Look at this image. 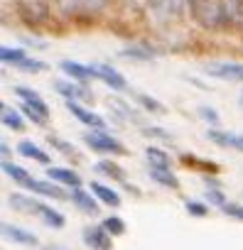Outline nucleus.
<instances>
[{
    "label": "nucleus",
    "instance_id": "obj_1",
    "mask_svg": "<svg viewBox=\"0 0 243 250\" xmlns=\"http://www.w3.org/2000/svg\"><path fill=\"white\" fill-rule=\"evenodd\" d=\"M189 5V15L192 20L206 30V32H216V30H226V20L221 13V3L219 0H187Z\"/></svg>",
    "mask_w": 243,
    "mask_h": 250
},
{
    "label": "nucleus",
    "instance_id": "obj_2",
    "mask_svg": "<svg viewBox=\"0 0 243 250\" xmlns=\"http://www.w3.org/2000/svg\"><path fill=\"white\" fill-rule=\"evenodd\" d=\"M13 10L30 30H42L52 22V10L47 0H13Z\"/></svg>",
    "mask_w": 243,
    "mask_h": 250
},
{
    "label": "nucleus",
    "instance_id": "obj_3",
    "mask_svg": "<svg viewBox=\"0 0 243 250\" xmlns=\"http://www.w3.org/2000/svg\"><path fill=\"white\" fill-rule=\"evenodd\" d=\"M84 143L91 147V152H98V155H115V157L128 155V150H126L123 143L115 140L108 133H103V130H88V133H84Z\"/></svg>",
    "mask_w": 243,
    "mask_h": 250
},
{
    "label": "nucleus",
    "instance_id": "obj_4",
    "mask_svg": "<svg viewBox=\"0 0 243 250\" xmlns=\"http://www.w3.org/2000/svg\"><path fill=\"white\" fill-rule=\"evenodd\" d=\"M204 74L219 81H231V83H243V62H206Z\"/></svg>",
    "mask_w": 243,
    "mask_h": 250
},
{
    "label": "nucleus",
    "instance_id": "obj_5",
    "mask_svg": "<svg viewBox=\"0 0 243 250\" xmlns=\"http://www.w3.org/2000/svg\"><path fill=\"white\" fill-rule=\"evenodd\" d=\"M54 91L59 96H64V101H79V103H93V93L86 91L84 83L79 81H69V79H57L54 81Z\"/></svg>",
    "mask_w": 243,
    "mask_h": 250
},
{
    "label": "nucleus",
    "instance_id": "obj_6",
    "mask_svg": "<svg viewBox=\"0 0 243 250\" xmlns=\"http://www.w3.org/2000/svg\"><path fill=\"white\" fill-rule=\"evenodd\" d=\"M15 91V96L22 101V105L25 108H30V110H35L37 115H42L44 120H49V115H52V110H49V105H47V101L35 91V88H27V86H15L13 88Z\"/></svg>",
    "mask_w": 243,
    "mask_h": 250
},
{
    "label": "nucleus",
    "instance_id": "obj_7",
    "mask_svg": "<svg viewBox=\"0 0 243 250\" xmlns=\"http://www.w3.org/2000/svg\"><path fill=\"white\" fill-rule=\"evenodd\" d=\"M66 110H69L79 123H84L88 130H106V120H103L98 113H93V110L84 108L79 101H66Z\"/></svg>",
    "mask_w": 243,
    "mask_h": 250
},
{
    "label": "nucleus",
    "instance_id": "obj_8",
    "mask_svg": "<svg viewBox=\"0 0 243 250\" xmlns=\"http://www.w3.org/2000/svg\"><path fill=\"white\" fill-rule=\"evenodd\" d=\"M84 243L91 248V250H110L113 248V235L103 228V226H86L84 233H81Z\"/></svg>",
    "mask_w": 243,
    "mask_h": 250
},
{
    "label": "nucleus",
    "instance_id": "obj_9",
    "mask_svg": "<svg viewBox=\"0 0 243 250\" xmlns=\"http://www.w3.org/2000/svg\"><path fill=\"white\" fill-rule=\"evenodd\" d=\"M93 69H96V79L103 81L110 91H126L128 88L126 76L120 74L118 69H113L110 64H93Z\"/></svg>",
    "mask_w": 243,
    "mask_h": 250
},
{
    "label": "nucleus",
    "instance_id": "obj_10",
    "mask_svg": "<svg viewBox=\"0 0 243 250\" xmlns=\"http://www.w3.org/2000/svg\"><path fill=\"white\" fill-rule=\"evenodd\" d=\"M62 187H64V184L52 182V179H47V182H42V179H32L27 189H32L35 194L49 196V199H54V201H71V194H69V191H64Z\"/></svg>",
    "mask_w": 243,
    "mask_h": 250
},
{
    "label": "nucleus",
    "instance_id": "obj_11",
    "mask_svg": "<svg viewBox=\"0 0 243 250\" xmlns=\"http://www.w3.org/2000/svg\"><path fill=\"white\" fill-rule=\"evenodd\" d=\"M221 13L226 20V30H241L243 32V0H219Z\"/></svg>",
    "mask_w": 243,
    "mask_h": 250
},
{
    "label": "nucleus",
    "instance_id": "obj_12",
    "mask_svg": "<svg viewBox=\"0 0 243 250\" xmlns=\"http://www.w3.org/2000/svg\"><path fill=\"white\" fill-rule=\"evenodd\" d=\"M59 69H62L71 81H79V83H88V81L96 79V69H93V64L86 66V64H79V62L64 59V62H59Z\"/></svg>",
    "mask_w": 243,
    "mask_h": 250
},
{
    "label": "nucleus",
    "instance_id": "obj_13",
    "mask_svg": "<svg viewBox=\"0 0 243 250\" xmlns=\"http://www.w3.org/2000/svg\"><path fill=\"white\" fill-rule=\"evenodd\" d=\"M62 5H66V10L71 13H81V15H98L106 10V5L110 0H59Z\"/></svg>",
    "mask_w": 243,
    "mask_h": 250
},
{
    "label": "nucleus",
    "instance_id": "obj_14",
    "mask_svg": "<svg viewBox=\"0 0 243 250\" xmlns=\"http://www.w3.org/2000/svg\"><path fill=\"white\" fill-rule=\"evenodd\" d=\"M8 204H10V208L18 211V213H37V216H40V211H42V204H40L37 199H32L30 194H22V191L10 194Z\"/></svg>",
    "mask_w": 243,
    "mask_h": 250
},
{
    "label": "nucleus",
    "instance_id": "obj_15",
    "mask_svg": "<svg viewBox=\"0 0 243 250\" xmlns=\"http://www.w3.org/2000/svg\"><path fill=\"white\" fill-rule=\"evenodd\" d=\"M106 103H108V108H113V113H115L118 118L131 120V123H143V115H140L131 103H126L123 98H118V96H108V98H106Z\"/></svg>",
    "mask_w": 243,
    "mask_h": 250
},
{
    "label": "nucleus",
    "instance_id": "obj_16",
    "mask_svg": "<svg viewBox=\"0 0 243 250\" xmlns=\"http://www.w3.org/2000/svg\"><path fill=\"white\" fill-rule=\"evenodd\" d=\"M71 204L81 211V213H98V199L91 194V191H84L81 187L71 189Z\"/></svg>",
    "mask_w": 243,
    "mask_h": 250
},
{
    "label": "nucleus",
    "instance_id": "obj_17",
    "mask_svg": "<svg viewBox=\"0 0 243 250\" xmlns=\"http://www.w3.org/2000/svg\"><path fill=\"white\" fill-rule=\"evenodd\" d=\"M0 120H3V125H5L8 130H13V133H22V130H25V118H22V113H20L18 108H10L8 103L0 105Z\"/></svg>",
    "mask_w": 243,
    "mask_h": 250
},
{
    "label": "nucleus",
    "instance_id": "obj_18",
    "mask_svg": "<svg viewBox=\"0 0 243 250\" xmlns=\"http://www.w3.org/2000/svg\"><path fill=\"white\" fill-rule=\"evenodd\" d=\"M120 57L133 59V62H153V59L160 57V52L150 44H131V47H126L123 52H120Z\"/></svg>",
    "mask_w": 243,
    "mask_h": 250
},
{
    "label": "nucleus",
    "instance_id": "obj_19",
    "mask_svg": "<svg viewBox=\"0 0 243 250\" xmlns=\"http://www.w3.org/2000/svg\"><path fill=\"white\" fill-rule=\"evenodd\" d=\"M47 177H49L52 182H59V184H64V187H71V189L81 187V177H79L74 169H69V167H49V169H47Z\"/></svg>",
    "mask_w": 243,
    "mask_h": 250
},
{
    "label": "nucleus",
    "instance_id": "obj_20",
    "mask_svg": "<svg viewBox=\"0 0 243 250\" xmlns=\"http://www.w3.org/2000/svg\"><path fill=\"white\" fill-rule=\"evenodd\" d=\"M150 179L165 189H172V191H179V179L177 174L170 169V167H150Z\"/></svg>",
    "mask_w": 243,
    "mask_h": 250
},
{
    "label": "nucleus",
    "instance_id": "obj_21",
    "mask_svg": "<svg viewBox=\"0 0 243 250\" xmlns=\"http://www.w3.org/2000/svg\"><path fill=\"white\" fill-rule=\"evenodd\" d=\"M15 150H18L25 160H32V162H40V165H49V155H47L40 145H35L32 140H20Z\"/></svg>",
    "mask_w": 243,
    "mask_h": 250
},
{
    "label": "nucleus",
    "instance_id": "obj_22",
    "mask_svg": "<svg viewBox=\"0 0 243 250\" xmlns=\"http://www.w3.org/2000/svg\"><path fill=\"white\" fill-rule=\"evenodd\" d=\"M88 189H91V194H93L101 204L113 206V208H118V206H120V196H118V191H115V189H110V187H106V184H101V182H91V184H88Z\"/></svg>",
    "mask_w": 243,
    "mask_h": 250
},
{
    "label": "nucleus",
    "instance_id": "obj_23",
    "mask_svg": "<svg viewBox=\"0 0 243 250\" xmlns=\"http://www.w3.org/2000/svg\"><path fill=\"white\" fill-rule=\"evenodd\" d=\"M3 235L13 243H20V245H37V235L20 228V226H13V223H3Z\"/></svg>",
    "mask_w": 243,
    "mask_h": 250
},
{
    "label": "nucleus",
    "instance_id": "obj_24",
    "mask_svg": "<svg viewBox=\"0 0 243 250\" xmlns=\"http://www.w3.org/2000/svg\"><path fill=\"white\" fill-rule=\"evenodd\" d=\"M206 138L221 147H233L238 152H243V135H231V133H223V130H206Z\"/></svg>",
    "mask_w": 243,
    "mask_h": 250
},
{
    "label": "nucleus",
    "instance_id": "obj_25",
    "mask_svg": "<svg viewBox=\"0 0 243 250\" xmlns=\"http://www.w3.org/2000/svg\"><path fill=\"white\" fill-rule=\"evenodd\" d=\"M93 169H96L98 174L108 177L110 182H126V169L120 167V165H115L113 160H98V162L93 165Z\"/></svg>",
    "mask_w": 243,
    "mask_h": 250
},
{
    "label": "nucleus",
    "instance_id": "obj_26",
    "mask_svg": "<svg viewBox=\"0 0 243 250\" xmlns=\"http://www.w3.org/2000/svg\"><path fill=\"white\" fill-rule=\"evenodd\" d=\"M47 143L54 147V150H59L64 157H69V160H74V162H81L84 157L79 155V150H76V145L74 143H69V140H64V138H57V135H47Z\"/></svg>",
    "mask_w": 243,
    "mask_h": 250
},
{
    "label": "nucleus",
    "instance_id": "obj_27",
    "mask_svg": "<svg viewBox=\"0 0 243 250\" xmlns=\"http://www.w3.org/2000/svg\"><path fill=\"white\" fill-rule=\"evenodd\" d=\"M3 172H5L8 177H13V182H18L20 187H30V182L35 179L25 167H20V165H15V162H10V160H3Z\"/></svg>",
    "mask_w": 243,
    "mask_h": 250
},
{
    "label": "nucleus",
    "instance_id": "obj_28",
    "mask_svg": "<svg viewBox=\"0 0 243 250\" xmlns=\"http://www.w3.org/2000/svg\"><path fill=\"white\" fill-rule=\"evenodd\" d=\"M145 160L150 162V167H170V165H172L170 155H167L162 147H155V145H150V147L145 150Z\"/></svg>",
    "mask_w": 243,
    "mask_h": 250
},
{
    "label": "nucleus",
    "instance_id": "obj_29",
    "mask_svg": "<svg viewBox=\"0 0 243 250\" xmlns=\"http://www.w3.org/2000/svg\"><path fill=\"white\" fill-rule=\"evenodd\" d=\"M135 101L143 105V110H148V113H153V115H165V113H167V108H165L157 98H153V96H148V93H135Z\"/></svg>",
    "mask_w": 243,
    "mask_h": 250
},
{
    "label": "nucleus",
    "instance_id": "obj_30",
    "mask_svg": "<svg viewBox=\"0 0 243 250\" xmlns=\"http://www.w3.org/2000/svg\"><path fill=\"white\" fill-rule=\"evenodd\" d=\"M182 162L184 165H189V167H194V169H199V172H209V174H219V165L216 162H206V160H199V157H194V155H182Z\"/></svg>",
    "mask_w": 243,
    "mask_h": 250
},
{
    "label": "nucleus",
    "instance_id": "obj_31",
    "mask_svg": "<svg viewBox=\"0 0 243 250\" xmlns=\"http://www.w3.org/2000/svg\"><path fill=\"white\" fill-rule=\"evenodd\" d=\"M25 57H27V52L22 47H3L0 49V59H3V64H8V66H18Z\"/></svg>",
    "mask_w": 243,
    "mask_h": 250
},
{
    "label": "nucleus",
    "instance_id": "obj_32",
    "mask_svg": "<svg viewBox=\"0 0 243 250\" xmlns=\"http://www.w3.org/2000/svg\"><path fill=\"white\" fill-rule=\"evenodd\" d=\"M15 71H22V74H40V71H47V64L42 59H35V57H25L18 66H13Z\"/></svg>",
    "mask_w": 243,
    "mask_h": 250
},
{
    "label": "nucleus",
    "instance_id": "obj_33",
    "mask_svg": "<svg viewBox=\"0 0 243 250\" xmlns=\"http://www.w3.org/2000/svg\"><path fill=\"white\" fill-rule=\"evenodd\" d=\"M40 218L47 223V226H52V228H64V216L59 213V211H54V208H49V206H44L42 204V211H40Z\"/></svg>",
    "mask_w": 243,
    "mask_h": 250
},
{
    "label": "nucleus",
    "instance_id": "obj_34",
    "mask_svg": "<svg viewBox=\"0 0 243 250\" xmlns=\"http://www.w3.org/2000/svg\"><path fill=\"white\" fill-rule=\"evenodd\" d=\"M101 226H103L110 235H123V233H126V221L118 218V216H106Z\"/></svg>",
    "mask_w": 243,
    "mask_h": 250
},
{
    "label": "nucleus",
    "instance_id": "obj_35",
    "mask_svg": "<svg viewBox=\"0 0 243 250\" xmlns=\"http://www.w3.org/2000/svg\"><path fill=\"white\" fill-rule=\"evenodd\" d=\"M187 213L194 218H204V216H209V206L201 201H187Z\"/></svg>",
    "mask_w": 243,
    "mask_h": 250
},
{
    "label": "nucleus",
    "instance_id": "obj_36",
    "mask_svg": "<svg viewBox=\"0 0 243 250\" xmlns=\"http://www.w3.org/2000/svg\"><path fill=\"white\" fill-rule=\"evenodd\" d=\"M206 201L214 204V206H223L226 204V196H223V191L219 187H209L206 189Z\"/></svg>",
    "mask_w": 243,
    "mask_h": 250
},
{
    "label": "nucleus",
    "instance_id": "obj_37",
    "mask_svg": "<svg viewBox=\"0 0 243 250\" xmlns=\"http://www.w3.org/2000/svg\"><path fill=\"white\" fill-rule=\"evenodd\" d=\"M221 211L226 213V216H231V218H236V221H243V206L241 204H223L221 206Z\"/></svg>",
    "mask_w": 243,
    "mask_h": 250
},
{
    "label": "nucleus",
    "instance_id": "obj_38",
    "mask_svg": "<svg viewBox=\"0 0 243 250\" xmlns=\"http://www.w3.org/2000/svg\"><path fill=\"white\" fill-rule=\"evenodd\" d=\"M199 118H204L209 125H219V113H216L211 105H201V108H199Z\"/></svg>",
    "mask_w": 243,
    "mask_h": 250
},
{
    "label": "nucleus",
    "instance_id": "obj_39",
    "mask_svg": "<svg viewBox=\"0 0 243 250\" xmlns=\"http://www.w3.org/2000/svg\"><path fill=\"white\" fill-rule=\"evenodd\" d=\"M143 135H145V138H157V140H172L170 133H165L162 128H155V125H153V128H145Z\"/></svg>",
    "mask_w": 243,
    "mask_h": 250
},
{
    "label": "nucleus",
    "instance_id": "obj_40",
    "mask_svg": "<svg viewBox=\"0 0 243 250\" xmlns=\"http://www.w3.org/2000/svg\"><path fill=\"white\" fill-rule=\"evenodd\" d=\"M20 110H22V115H25L27 120H32L35 125H47V120H44L42 115H37L35 110H30V108H25V105H20Z\"/></svg>",
    "mask_w": 243,
    "mask_h": 250
},
{
    "label": "nucleus",
    "instance_id": "obj_41",
    "mask_svg": "<svg viewBox=\"0 0 243 250\" xmlns=\"http://www.w3.org/2000/svg\"><path fill=\"white\" fill-rule=\"evenodd\" d=\"M0 152H3V157H8L13 150H10V145H8V143H3V145H0Z\"/></svg>",
    "mask_w": 243,
    "mask_h": 250
},
{
    "label": "nucleus",
    "instance_id": "obj_42",
    "mask_svg": "<svg viewBox=\"0 0 243 250\" xmlns=\"http://www.w3.org/2000/svg\"><path fill=\"white\" fill-rule=\"evenodd\" d=\"M238 101H241V105H243V93H241V98H238Z\"/></svg>",
    "mask_w": 243,
    "mask_h": 250
}]
</instances>
